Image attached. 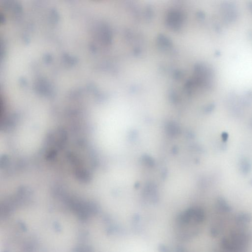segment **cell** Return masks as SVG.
I'll list each match as a JSON object with an SVG mask.
<instances>
[{"mask_svg": "<svg viewBox=\"0 0 252 252\" xmlns=\"http://www.w3.org/2000/svg\"><path fill=\"white\" fill-rule=\"evenodd\" d=\"M251 220V216L248 214H241L237 216L236 219L237 223L239 224H246Z\"/></svg>", "mask_w": 252, "mask_h": 252, "instance_id": "cell-2", "label": "cell"}, {"mask_svg": "<svg viewBox=\"0 0 252 252\" xmlns=\"http://www.w3.org/2000/svg\"><path fill=\"white\" fill-rule=\"evenodd\" d=\"M248 240V236L245 233H233L230 239L225 238L223 240L222 245L227 252H244Z\"/></svg>", "mask_w": 252, "mask_h": 252, "instance_id": "cell-1", "label": "cell"}]
</instances>
